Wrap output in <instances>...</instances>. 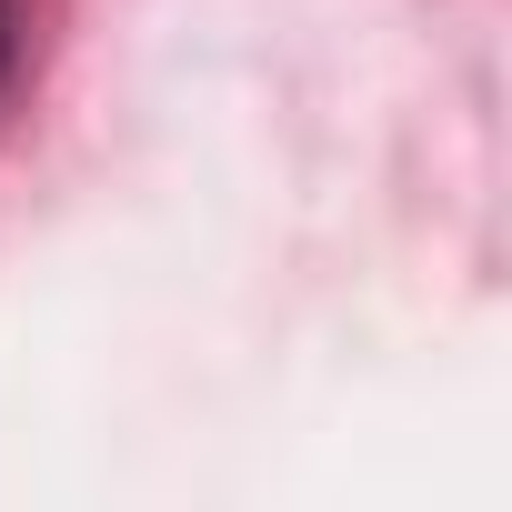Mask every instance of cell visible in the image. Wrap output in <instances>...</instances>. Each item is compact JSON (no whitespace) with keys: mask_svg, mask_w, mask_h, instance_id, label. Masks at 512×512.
<instances>
[{"mask_svg":"<svg viewBox=\"0 0 512 512\" xmlns=\"http://www.w3.org/2000/svg\"><path fill=\"white\" fill-rule=\"evenodd\" d=\"M0 81H11V0H0Z\"/></svg>","mask_w":512,"mask_h":512,"instance_id":"obj_1","label":"cell"}]
</instances>
